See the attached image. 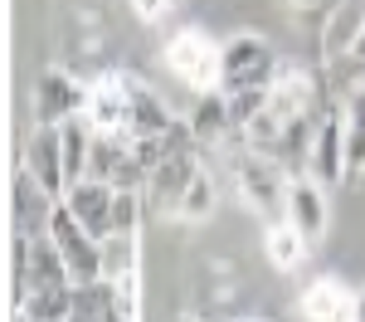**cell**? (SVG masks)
<instances>
[{"instance_id": "cell-13", "label": "cell", "mask_w": 365, "mask_h": 322, "mask_svg": "<svg viewBox=\"0 0 365 322\" xmlns=\"http://www.w3.org/2000/svg\"><path fill=\"white\" fill-rule=\"evenodd\" d=\"M195 176H200V146H180V151H170L166 161L151 171V186H146V191H151V201L170 215L175 201H180V191H185Z\"/></svg>"}, {"instance_id": "cell-4", "label": "cell", "mask_w": 365, "mask_h": 322, "mask_svg": "<svg viewBox=\"0 0 365 322\" xmlns=\"http://www.w3.org/2000/svg\"><path fill=\"white\" fill-rule=\"evenodd\" d=\"M88 127L98 137H113V142H132V93L122 74H103L88 84Z\"/></svg>"}, {"instance_id": "cell-15", "label": "cell", "mask_w": 365, "mask_h": 322, "mask_svg": "<svg viewBox=\"0 0 365 322\" xmlns=\"http://www.w3.org/2000/svg\"><path fill=\"white\" fill-rule=\"evenodd\" d=\"M307 234L297 230V225H292V220H287V215H282V220H268V225H263V259L273 263V268H278V273H292V268H297V263L307 259Z\"/></svg>"}, {"instance_id": "cell-29", "label": "cell", "mask_w": 365, "mask_h": 322, "mask_svg": "<svg viewBox=\"0 0 365 322\" xmlns=\"http://www.w3.org/2000/svg\"><path fill=\"white\" fill-rule=\"evenodd\" d=\"M244 322H253V318H244Z\"/></svg>"}, {"instance_id": "cell-5", "label": "cell", "mask_w": 365, "mask_h": 322, "mask_svg": "<svg viewBox=\"0 0 365 322\" xmlns=\"http://www.w3.org/2000/svg\"><path fill=\"white\" fill-rule=\"evenodd\" d=\"M49 234H54V244L63 249V259H68L73 283H98V278H103V239H93V234L73 220V210L63 201H58L54 215H49Z\"/></svg>"}, {"instance_id": "cell-26", "label": "cell", "mask_w": 365, "mask_h": 322, "mask_svg": "<svg viewBox=\"0 0 365 322\" xmlns=\"http://www.w3.org/2000/svg\"><path fill=\"white\" fill-rule=\"evenodd\" d=\"M351 54H361V59H365V29H361V39H356V49H351Z\"/></svg>"}, {"instance_id": "cell-9", "label": "cell", "mask_w": 365, "mask_h": 322, "mask_svg": "<svg viewBox=\"0 0 365 322\" xmlns=\"http://www.w3.org/2000/svg\"><path fill=\"white\" fill-rule=\"evenodd\" d=\"M54 196L34 181V176L20 166V176L10 181V234H25V239H39L49 234V215H54Z\"/></svg>"}, {"instance_id": "cell-23", "label": "cell", "mask_w": 365, "mask_h": 322, "mask_svg": "<svg viewBox=\"0 0 365 322\" xmlns=\"http://www.w3.org/2000/svg\"><path fill=\"white\" fill-rule=\"evenodd\" d=\"M141 196H146V191H117L113 230H137V225H141Z\"/></svg>"}, {"instance_id": "cell-3", "label": "cell", "mask_w": 365, "mask_h": 322, "mask_svg": "<svg viewBox=\"0 0 365 322\" xmlns=\"http://www.w3.org/2000/svg\"><path fill=\"white\" fill-rule=\"evenodd\" d=\"M282 59L278 49L258 34V29H239L225 39V93H239V88H268L278 79Z\"/></svg>"}, {"instance_id": "cell-12", "label": "cell", "mask_w": 365, "mask_h": 322, "mask_svg": "<svg viewBox=\"0 0 365 322\" xmlns=\"http://www.w3.org/2000/svg\"><path fill=\"white\" fill-rule=\"evenodd\" d=\"M356 303H361V293H351L336 273L312 278L302 288V298H297V308H302L307 322H356Z\"/></svg>"}, {"instance_id": "cell-28", "label": "cell", "mask_w": 365, "mask_h": 322, "mask_svg": "<svg viewBox=\"0 0 365 322\" xmlns=\"http://www.w3.org/2000/svg\"><path fill=\"white\" fill-rule=\"evenodd\" d=\"M175 322H200V318H190V313H185V318H175Z\"/></svg>"}, {"instance_id": "cell-14", "label": "cell", "mask_w": 365, "mask_h": 322, "mask_svg": "<svg viewBox=\"0 0 365 322\" xmlns=\"http://www.w3.org/2000/svg\"><path fill=\"white\" fill-rule=\"evenodd\" d=\"M185 122H190V132H195L200 146H225L229 137H239V132H234V113H229L225 88H220V93H200Z\"/></svg>"}, {"instance_id": "cell-27", "label": "cell", "mask_w": 365, "mask_h": 322, "mask_svg": "<svg viewBox=\"0 0 365 322\" xmlns=\"http://www.w3.org/2000/svg\"><path fill=\"white\" fill-rule=\"evenodd\" d=\"M292 5H302V10H312V5H322V0H292Z\"/></svg>"}, {"instance_id": "cell-16", "label": "cell", "mask_w": 365, "mask_h": 322, "mask_svg": "<svg viewBox=\"0 0 365 322\" xmlns=\"http://www.w3.org/2000/svg\"><path fill=\"white\" fill-rule=\"evenodd\" d=\"M127 93H132V137H166L170 127L180 122V117L156 98V88L127 79Z\"/></svg>"}, {"instance_id": "cell-19", "label": "cell", "mask_w": 365, "mask_h": 322, "mask_svg": "<svg viewBox=\"0 0 365 322\" xmlns=\"http://www.w3.org/2000/svg\"><path fill=\"white\" fill-rule=\"evenodd\" d=\"M341 113H346V166L351 176H365V88L341 98Z\"/></svg>"}, {"instance_id": "cell-20", "label": "cell", "mask_w": 365, "mask_h": 322, "mask_svg": "<svg viewBox=\"0 0 365 322\" xmlns=\"http://www.w3.org/2000/svg\"><path fill=\"white\" fill-rule=\"evenodd\" d=\"M215 215V181L200 171L185 191H180V201H175V210H170V220L175 225H205Z\"/></svg>"}, {"instance_id": "cell-6", "label": "cell", "mask_w": 365, "mask_h": 322, "mask_svg": "<svg viewBox=\"0 0 365 322\" xmlns=\"http://www.w3.org/2000/svg\"><path fill=\"white\" fill-rule=\"evenodd\" d=\"M20 166H25L54 201H63L68 191V166H63V132L54 122H34V132L25 137V151H20Z\"/></svg>"}, {"instance_id": "cell-17", "label": "cell", "mask_w": 365, "mask_h": 322, "mask_svg": "<svg viewBox=\"0 0 365 322\" xmlns=\"http://www.w3.org/2000/svg\"><path fill=\"white\" fill-rule=\"evenodd\" d=\"M361 29H365V0H341L331 10V20H327V34H322V59L331 64V59L351 54Z\"/></svg>"}, {"instance_id": "cell-2", "label": "cell", "mask_w": 365, "mask_h": 322, "mask_svg": "<svg viewBox=\"0 0 365 322\" xmlns=\"http://www.w3.org/2000/svg\"><path fill=\"white\" fill-rule=\"evenodd\" d=\"M161 64L170 69V79H180L195 98L225 88V39H215V34H205L195 25L175 29L161 44Z\"/></svg>"}, {"instance_id": "cell-21", "label": "cell", "mask_w": 365, "mask_h": 322, "mask_svg": "<svg viewBox=\"0 0 365 322\" xmlns=\"http://www.w3.org/2000/svg\"><path fill=\"white\" fill-rule=\"evenodd\" d=\"M68 322H117L113 313V283L98 278V283H78L73 288V318Z\"/></svg>"}, {"instance_id": "cell-24", "label": "cell", "mask_w": 365, "mask_h": 322, "mask_svg": "<svg viewBox=\"0 0 365 322\" xmlns=\"http://www.w3.org/2000/svg\"><path fill=\"white\" fill-rule=\"evenodd\" d=\"M127 5H132V15H137L141 25H161V20L170 15V5H175V0H127Z\"/></svg>"}, {"instance_id": "cell-25", "label": "cell", "mask_w": 365, "mask_h": 322, "mask_svg": "<svg viewBox=\"0 0 365 322\" xmlns=\"http://www.w3.org/2000/svg\"><path fill=\"white\" fill-rule=\"evenodd\" d=\"M356 322H365V288H361V303H356Z\"/></svg>"}, {"instance_id": "cell-18", "label": "cell", "mask_w": 365, "mask_h": 322, "mask_svg": "<svg viewBox=\"0 0 365 322\" xmlns=\"http://www.w3.org/2000/svg\"><path fill=\"white\" fill-rule=\"evenodd\" d=\"M73 288L78 283H34L15 303V313H25L29 322H68L73 318Z\"/></svg>"}, {"instance_id": "cell-22", "label": "cell", "mask_w": 365, "mask_h": 322, "mask_svg": "<svg viewBox=\"0 0 365 322\" xmlns=\"http://www.w3.org/2000/svg\"><path fill=\"white\" fill-rule=\"evenodd\" d=\"M137 230H113L103 239V278L113 283V278H127L132 268H137Z\"/></svg>"}, {"instance_id": "cell-11", "label": "cell", "mask_w": 365, "mask_h": 322, "mask_svg": "<svg viewBox=\"0 0 365 322\" xmlns=\"http://www.w3.org/2000/svg\"><path fill=\"white\" fill-rule=\"evenodd\" d=\"M287 220L307 234L312 244L327 234V225H331V205H327V186H322L317 176L302 171V176L287 181Z\"/></svg>"}, {"instance_id": "cell-7", "label": "cell", "mask_w": 365, "mask_h": 322, "mask_svg": "<svg viewBox=\"0 0 365 322\" xmlns=\"http://www.w3.org/2000/svg\"><path fill=\"white\" fill-rule=\"evenodd\" d=\"M88 108V84H78L68 69H44L34 79V122H68L83 117Z\"/></svg>"}, {"instance_id": "cell-8", "label": "cell", "mask_w": 365, "mask_h": 322, "mask_svg": "<svg viewBox=\"0 0 365 322\" xmlns=\"http://www.w3.org/2000/svg\"><path fill=\"white\" fill-rule=\"evenodd\" d=\"M307 176H317L322 186H341V181L351 176V166H346V113H341V108H327V113L317 117Z\"/></svg>"}, {"instance_id": "cell-1", "label": "cell", "mask_w": 365, "mask_h": 322, "mask_svg": "<svg viewBox=\"0 0 365 322\" xmlns=\"http://www.w3.org/2000/svg\"><path fill=\"white\" fill-rule=\"evenodd\" d=\"M229 176L239 181V201L249 205L253 215L268 225V220H282L287 215V166H282L273 151L263 146H229Z\"/></svg>"}, {"instance_id": "cell-10", "label": "cell", "mask_w": 365, "mask_h": 322, "mask_svg": "<svg viewBox=\"0 0 365 322\" xmlns=\"http://www.w3.org/2000/svg\"><path fill=\"white\" fill-rule=\"evenodd\" d=\"M113 201H117V186L113 181H98V176H83V181H73L63 191V205L73 210V220L93 239H108L113 234Z\"/></svg>"}]
</instances>
